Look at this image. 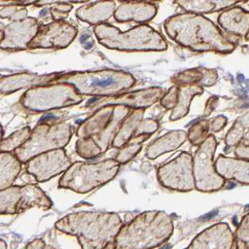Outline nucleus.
Listing matches in <instances>:
<instances>
[{
  "label": "nucleus",
  "instance_id": "412c9836",
  "mask_svg": "<svg viewBox=\"0 0 249 249\" xmlns=\"http://www.w3.org/2000/svg\"><path fill=\"white\" fill-rule=\"evenodd\" d=\"M185 139L186 133L184 131H170L150 144L147 148L146 155L149 159H156L161 154L177 149L185 141Z\"/></svg>",
  "mask_w": 249,
  "mask_h": 249
},
{
  "label": "nucleus",
  "instance_id": "dca6fc26",
  "mask_svg": "<svg viewBox=\"0 0 249 249\" xmlns=\"http://www.w3.org/2000/svg\"><path fill=\"white\" fill-rule=\"evenodd\" d=\"M234 237L229 226L215 224L198 233L186 249H231Z\"/></svg>",
  "mask_w": 249,
  "mask_h": 249
},
{
  "label": "nucleus",
  "instance_id": "393cba45",
  "mask_svg": "<svg viewBox=\"0 0 249 249\" xmlns=\"http://www.w3.org/2000/svg\"><path fill=\"white\" fill-rule=\"evenodd\" d=\"M31 132L29 126H24L11 134L9 137L3 138L1 142V152L11 153L12 151H16L29 139Z\"/></svg>",
  "mask_w": 249,
  "mask_h": 249
},
{
  "label": "nucleus",
  "instance_id": "cd10ccee",
  "mask_svg": "<svg viewBox=\"0 0 249 249\" xmlns=\"http://www.w3.org/2000/svg\"><path fill=\"white\" fill-rule=\"evenodd\" d=\"M76 153L84 159H90L102 154L95 143L89 139H79L76 142Z\"/></svg>",
  "mask_w": 249,
  "mask_h": 249
},
{
  "label": "nucleus",
  "instance_id": "9d476101",
  "mask_svg": "<svg viewBox=\"0 0 249 249\" xmlns=\"http://www.w3.org/2000/svg\"><path fill=\"white\" fill-rule=\"evenodd\" d=\"M52 204L46 193L34 184L11 186L0 191L1 215H15L32 207L48 210Z\"/></svg>",
  "mask_w": 249,
  "mask_h": 249
},
{
  "label": "nucleus",
  "instance_id": "0eeeda50",
  "mask_svg": "<svg viewBox=\"0 0 249 249\" xmlns=\"http://www.w3.org/2000/svg\"><path fill=\"white\" fill-rule=\"evenodd\" d=\"M119 169L120 163L115 159L97 162L76 161L63 173L58 181V187L86 194L108 183L117 175Z\"/></svg>",
  "mask_w": 249,
  "mask_h": 249
},
{
  "label": "nucleus",
  "instance_id": "f03ea898",
  "mask_svg": "<svg viewBox=\"0 0 249 249\" xmlns=\"http://www.w3.org/2000/svg\"><path fill=\"white\" fill-rule=\"evenodd\" d=\"M173 232L171 217L160 210L145 211L124 225L109 249H154Z\"/></svg>",
  "mask_w": 249,
  "mask_h": 249
},
{
  "label": "nucleus",
  "instance_id": "7c9ffc66",
  "mask_svg": "<svg viewBox=\"0 0 249 249\" xmlns=\"http://www.w3.org/2000/svg\"><path fill=\"white\" fill-rule=\"evenodd\" d=\"M72 5L66 2H55L53 7H51V14L54 20H63L67 17V14L71 11Z\"/></svg>",
  "mask_w": 249,
  "mask_h": 249
},
{
  "label": "nucleus",
  "instance_id": "aec40b11",
  "mask_svg": "<svg viewBox=\"0 0 249 249\" xmlns=\"http://www.w3.org/2000/svg\"><path fill=\"white\" fill-rule=\"evenodd\" d=\"M116 4L113 1L90 2L80 7L76 11V17L95 26L109 19L116 11Z\"/></svg>",
  "mask_w": 249,
  "mask_h": 249
},
{
  "label": "nucleus",
  "instance_id": "5701e85b",
  "mask_svg": "<svg viewBox=\"0 0 249 249\" xmlns=\"http://www.w3.org/2000/svg\"><path fill=\"white\" fill-rule=\"evenodd\" d=\"M21 169V162L15 154L1 152L0 154V190L12 186Z\"/></svg>",
  "mask_w": 249,
  "mask_h": 249
},
{
  "label": "nucleus",
  "instance_id": "1a4fd4ad",
  "mask_svg": "<svg viewBox=\"0 0 249 249\" xmlns=\"http://www.w3.org/2000/svg\"><path fill=\"white\" fill-rule=\"evenodd\" d=\"M83 96L66 83L54 82L28 89L20 97V103L30 111L43 112L79 104Z\"/></svg>",
  "mask_w": 249,
  "mask_h": 249
},
{
  "label": "nucleus",
  "instance_id": "2eb2a0df",
  "mask_svg": "<svg viewBox=\"0 0 249 249\" xmlns=\"http://www.w3.org/2000/svg\"><path fill=\"white\" fill-rule=\"evenodd\" d=\"M40 29L39 22L34 18H26L13 21L2 31L1 49L7 51H20L28 48Z\"/></svg>",
  "mask_w": 249,
  "mask_h": 249
},
{
  "label": "nucleus",
  "instance_id": "c85d7f7f",
  "mask_svg": "<svg viewBox=\"0 0 249 249\" xmlns=\"http://www.w3.org/2000/svg\"><path fill=\"white\" fill-rule=\"evenodd\" d=\"M178 5L188 11L194 12H209L219 7L221 2H206V1H179Z\"/></svg>",
  "mask_w": 249,
  "mask_h": 249
},
{
  "label": "nucleus",
  "instance_id": "4be33fe9",
  "mask_svg": "<svg viewBox=\"0 0 249 249\" xmlns=\"http://www.w3.org/2000/svg\"><path fill=\"white\" fill-rule=\"evenodd\" d=\"M144 112V109H134L129 113L115 136L112 147L121 149L129 142V140L134 136L139 124L143 121Z\"/></svg>",
  "mask_w": 249,
  "mask_h": 249
},
{
  "label": "nucleus",
  "instance_id": "4468645a",
  "mask_svg": "<svg viewBox=\"0 0 249 249\" xmlns=\"http://www.w3.org/2000/svg\"><path fill=\"white\" fill-rule=\"evenodd\" d=\"M78 29L64 20H54L40 26L35 38L29 43V49H62L72 43Z\"/></svg>",
  "mask_w": 249,
  "mask_h": 249
},
{
  "label": "nucleus",
  "instance_id": "ddd939ff",
  "mask_svg": "<svg viewBox=\"0 0 249 249\" xmlns=\"http://www.w3.org/2000/svg\"><path fill=\"white\" fill-rule=\"evenodd\" d=\"M72 165L65 150L56 149L40 154L26 162V171L37 182H45L60 173H64Z\"/></svg>",
  "mask_w": 249,
  "mask_h": 249
},
{
  "label": "nucleus",
  "instance_id": "7ed1b4c3",
  "mask_svg": "<svg viewBox=\"0 0 249 249\" xmlns=\"http://www.w3.org/2000/svg\"><path fill=\"white\" fill-rule=\"evenodd\" d=\"M164 28L175 42L196 51H227L228 46L211 21L201 16L181 14L169 18Z\"/></svg>",
  "mask_w": 249,
  "mask_h": 249
},
{
  "label": "nucleus",
  "instance_id": "6ab92c4d",
  "mask_svg": "<svg viewBox=\"0 0 249 249\" xmlns=\"http://www.w3.org/2000/svg\"><path fill=\"white\" fill-rule=\"evenodd\" d=\"M157 14V7L150 2H123L115 13V19L119 22L135 21L147 22L151 20Z\"/></svg>",
  "mask_w": 249,
  "mask_h": 249
},
{
  "label": "nucleus",
  "instance_id": "f704fd0d",
  "mask_svg": "<svg viewBox=\"0 0 249 249\" xmlns=\"http://www.w3.org/2000/svg\"><path fill=\"white\" fill-rule=\"evenodd\" d=\"M0 244H1V248L0 249H6V243H5L4 240H1Z\"/></svg>",
  "mask_w": 249,
  "mask_h": 249
},
{
  "label": "nucleus",
  "instance_id": "f257e3e1",
  "mask_svg": "<svg viewBox=\"0 0 249 249\" xmlns=\"http://www.w3.org/2000/svg\"><path fill=\"white\" fill-rule=\"evenodd\" d=\"M123 226L118 214L103 211L70 213L54 224L59 231L76 236L82 249H109Z\"/></svg>",
  "mask_w": 249,
  "mask_h": 249
},
{
  "label": "nucleus",
  "instance_id": "c756f323",
  "mask_svg": "<svg viewBox=\"0 0 249 249\" xmlns=\"http://www.w3.org/2000/svg\"><path fill=\"white\" fill-rule=\"evenodd\" d=\"M159 127V124L156 120L153 119H145L141 122V124H139L134 136V137H140L143 135H148L150 136L151 134H153Z\"/></svg>",
  "mask_w": 249,
  "mask_h": 249
},
{
  "label": "nucleus",
  "instance_id": "b1692460",
  "mask_svg": "<svg viewBox=\"0 0 249 249\" xmlns=\"http://www.w3.org/2000/svg\"><path fill=\"white\" fill-rule=\"evenodd\" d=\"M202 91L201 88L198 86H180L178 87V96H177V105L170 114V120L175 121L180 118H183L187 113L190 105V100L196 94H198Z\"/></svg>",
  "mask_w": 249,
  "mask_h": 249
},
{
  "label": "nucleus",
  "instance_id": "6e6552de",
  "mask_svg": "<svg viewBox=\"0 0 249 249\" xmlns=\"http://www.w3.org/2000/svg\"><path fill=\"white\" fill-rule=\"evenodd\" d=\"M72 136V127L66 123L39 124L31 132L29 139L15 151L21 163H26L32 158L56 149H62Z\"/></svg>",
  "mask_w": 249,
  "mask_h": 249
},
{
  "label": "nucleus",
  "instance_id": "72a5a7b5",
  "mask_svg": "<svg viewBox=\"0 0 249 249\" xmlns=\"http://www.w3.org/2000/svg\"><path fill=\"white\" fill-rule=\"evenodd\" d=\"M25 249H55L52 245L47 244L43 239L35 238L31 242H29Z\"/></svg>",
  "mask_w": 249,
  "mask_h": 249
},
{
  "label": "nucleus",
  "instance_id": "423d86ee",
  "mask_svg": "<svg viewBox=\"0 0 249 249\" xmlns=\"http://www.w3.org/2000/svg\"><path fill=\"white\" fill-rule=\"evenodd\" d=\"M130 108L124 105H106L84 121L77 129L80 139H89L104 153L117 135Z\"/></svg>",
  "mask_w": 249,
  "mask_h": 249
},
{
  "label": "nucleus",
  "instance_id": "39448f33",
  "mask_svg": "<svg viewBox=\"0 0 249 249\" xmlns=\"http://www.w3.org/2000/svg\"><path fill=\"white\" fill-rule=\"evenodd\" d=\"M93 32L102 46L112 50L161 52L167 48L163 37L148 24H140L122 32L111 24L101 23L94 26Z\"/></svg>",
  "mask_w": 249,
  "mask_h": 249
},
{
  "label": "nucleus",
  "instance_id": "a878e982",
  "mask_svg": "<svg viewBox=\"0 0 249 249\" xmlns=\"http://www.w3.org/2000/svg\"><path fill=\"white\" fill-rule=\"evenodd\" d=\"M27 3L24 2H11V5L2 7L0 10V17L3 18H11L14 21L24 19L27 17V11L24 7Z\"/></svg>",
  "mask_w": 249,
  "mask_h": 249
},
{
  "label": "nucleus",
  "instance_id": "a211bd4d",
  "mask_svg": "<svg viewBox=\"0 0 249 249\" xmlns=\"http://www.w3.org/2000/svg\"><path fill=\"white\" fill-rule=\"evenodd\" d=\"M58 76L55 74L50 75H37L30 73H19L1 78V92L12 93L25 88H34L38 86L48 85L53 82Z\"/></svg>",
  "mask_w": 249,
  "mask_h": 249
},
{
  "label": "nucleus",
  "instance_id": "2f4dec72",
  "mask_svg": "<svg viewBox=\"0 0 249 249\" xmlns=\"http://www.w3.org/2000/svg\"><path fill=\"white\" fill-rule=\"evenodd\" d=\"M178 87H172L160 99V104L165 109H174L177 105Z\"/></svg>",
  "mask_w": 249,
  "mask_h": 249
},
{
  "label": "nucleus",
  "instance_id": "9b49d317",
  "mask_svg": "<svg viewBox=\"0 0 249 249\" xmlns=\"http://www.w3.org/2000/svg\"><path fill=\"white\" fill-rule=\"evenodd\" d=\"M158 179L160 185L167 189L188 192L196 187L192 157L181 153L169 162L159 167Z\"/></svg>",
  "mask_w": 249,
  "mask_h": 249
},
{
  "label": "nucleus",
  "instance_id": "bb28decb",
  "mask_svg": "<svg viewBox=\"0 0 249 249\" xmlns=\"http://www.w3.org/2000/svg\"><path fill=\"white\" fill-rule=\"evenodd\" d=\"M141 149H142V146L139 142H136L134 140H129V142L125 146L120 149L115 160L120 164L126 163L132 158H134L141 151Z\"/></svg>",
  "mask_w": 249,
  "mask_h": 249
},
{
  "label": "nucleus",
  "instance_id": "20e7f679",
  "mask_svg": "<svg viewBox=\"0 0 249 249\" xmlns=\"http://www.w3.org/2000/svg\"><path fill=\"white\" fill-rule=\"evenodd\" d=\"M53 82L72 85L81 95L112 97L131 88L135 84V78L122 70L103 69L66 73Z\"/></svg>",
  "mask_w": 249,
  "mask_h": 249
},
{
  "label": "nucleus",
  "instance_id": "f8f14e48",
  "mask_svg": "<svg viewBox=\"0 0 249 249\" xmlns=\"http://www.w3.org/2000/svg\"><path fill=\"white\" fill-rule=\"evenodd\" d=\"M216 142L213 136H208L202 143L194 158L193 170L196 188L201 192H213L219 190L224 180L214 171L212 157Z\"/></svg>",
  "mask_w": 249,
  "mask_h": 249
},
{
  "label": "nucleus",
  "instance_id": "f3484780",
  "mask_svg": "<svg viewBox=\"0 0 249 249\" xmlns=\"http://www.w3.org/2000/svg\"><path fill=\"white\" fill-rule=\"evenodd\" d=\"M163 96V89L159 87H153L136 90L133 92L121 93L112 96L106 100H102L101 104L106 105H124L128 108L145 109L150 107Z\"/></svg>",
  "mask_w": 249,
  "mask_h": 249
},
{
  "label": "nucleus",
  "instance_id": "473e14b6",
  "mask_svg": "<svg viewBox=\"0 0 249 249\" xmlns=\"http://www.w3.org/2000/svg\"><path fill=\"white\" fill-rule=\"evenodd\" d=\"M206 131V125L204 124V123L201 124H197V125H194L189 133V139L191 140L192 143L194 144H197L199 142H201L203 135Z\"/></svg>",
  "mask_w": 249,
  "mask_h": 249
}]
</instances>
